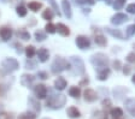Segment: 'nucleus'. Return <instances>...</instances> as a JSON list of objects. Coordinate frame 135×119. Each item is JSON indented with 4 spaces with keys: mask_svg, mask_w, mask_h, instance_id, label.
Here are the masks:
<instances>
[{
    "mask_svg": "<svg viewBox=\"0 0 135 119\" xmlns=\"http://www.w3.org/2000/svg\"><path fill=\"white\" fill-rule=\"evenodd\" d=\"M83 97L87 102H94L98 99V94H97L95 90H93V89H90V88H87L83 91Z\"/></svg>",
    "mask_w": 135,
    "mask_h": 119,
    "instance_id": "14",
    "label": "nucleus"
},
{
    "mask_svg": "<svg viewBox=\"0 0 135 119\" xmlns=\"http://www.w3.org/2000/svg\"><path fill=\"white\" fill-rule=\"evenodd\" d=\"M88 83H89V79L87 78V77H84L83 79H82L81 81V83H80V85H83V84H88Z\"/></svg>",
    "mask_w": 135,
    "mask_h": 119,
    "instance_id": "43",
    "label": "nucleus"
},
{
    "mask_svg": "<svg viewBox=\"0 0 135 119\" xmlns=\"http://www.w3.org/2000/svg\"><path fill=\"white\" fill-rule=\"evenodd\" d=\"M34 81H35V76H33V75L23 74L22 76H21V84H22L23 87H28V88L31 87Z\"/></svg>",
    "mask_w": 135,
    "mask_h": 119,
    "instance_id": "13",
    "label": "nucleus"
},
{
    "mask_svg": "<svg viewBox=\"0 0 135 119\" xmlns=\"http://www.w3.org/2000/svg\"><path fill=\"white\" fill-rule=\"evenodd\" d=\"M35 118H36V114L33 113V112H25L20 117V119H35Z\"/></svg>",
    "mask_w": 135,
    "mask_h": 119,
    "instance_id": "34",
    "label": "nucleus"
},
{
    "mask_svg": "<svg viewBox=\"0 0 135 119\" xmlns=\"http://www.w3.org/2000/svg\"><path fill=\"white\" fill-rule=\"evenodd\" d=\"M28 9L33 12H39L40 10L42 9V3H40V1H35V0L29 1L28 3Z\"/></svg>",
    "mask_w": 135,
    "mask_h": 119,
    "instance_id": "22",
    "label": "nucleus"
},
{
    "mask_svg": "<svg viewBox=\"0 0 135 119\" xmlns=\"http://www.w3.org/2000/svg\"><path fill=\"white\" fill-rule=\"evenodd\" d=\"M68 93H69V95H70L71 97H74V99H79V97L81 96V89H80V87H77V85L70 87Z\"/></svg>",
    "mask_w": 135,
    "mask_h": 119,
    "instance_id": "23",
    "label": "nucleus"
},
{
    "mask_svg": "<svg viewBox=\"0 0 135 119\" xmlns=\"http://www.w3.org/2000/svg\"><path fill=\"white\" fill-rule=\"evenodd\" d=\"M94 42H95L98 46H100V47H105V46L107 45V40L104 35L98 34L94 36Z\"/></svg>",
    "mask_w": 135,
    "mask_h": 119,
    "instance_id": "24",
    "label": "nucleus"
},
{
    "mask_svg": "<svg viewBox=\"0 0 135 119\" xmlns=\"http://www.w3.org/2000/svg\"><path fill=\"white\" fill-rule=\"evenodd\" d=\"M134 35H135V23L128 25L126 29V37H132Z\"/></svg>",
    "mask_w": 135,
    "mask_h": 119,
    "instance_id": "32",
    "label": "nucleus"
},
{
    "mask_svg": "<svg viewBox=\"0 0 135 119\" xmlns=\"http://www.w3.org/2000/svg\"><path fill=\"white\" fill-rule=\"evenodd\" d=\"M36 55H37V60L40 63H46L50 58V51L46 47H41L36 51Z\"/></svg>",
    "mask_w": 135,
    "mask_h": 119,
    "instance_id": "10",
    "label": "nucleus"
},
{
    "mask_svg": "<svg viewBox=\"0 0 135 119\" xmlns=\"http://www.w3.org/2000/svg\"><path fill=\"white\" fill-rule=\"evenodd\" d=\"M24 53L27 55V58H34L36 55V49H35L34 46H28V47L24 48Z\"/></svg>",
    "mask_w": 135,
    "mask_h": 119,
    "instance_id": "27",
    "label": "nucleus"
},
{
    "mask_svg": "<svg viewBox=\"0 0 135 119\" xmlns=\"http://www.w3.org/2000/svg\"><path fill=\"white\" fill-rule=\"evenodd\" d=\"M112 68L115 69L116 71H119V70H122V68H123V65H122V63H121V60H118V59H115L112 63Z\"/></svg>",
    "mask_w": 135,
    "mask_h": 119,
    "instance_id": "35",
    "label": "nucleus"
},
{
    "mask_svg": "<svg viewBox=\"0 0 135 119\" xmlns=\"http://www.w3.org/2000/svg\"><path fill=\"white\" fill-rule=\"evenodd\" d=\"M90 63H92V65L94 66L95 71H99V70H101V69L109 68L110 59L105 53L98 52V53H94L92 57H90Z\"/></svg>",
    "mask_w": 135,
    "mask_h": 119,
    "instance_id": "1",
    "label": "nucleus"
},
{
    "mask_svg": "<svg viewBox=\"0 0 135 119\" xmlns=\"http://www.w3.org/2000/svg\"><path fill=\"white\" fill-rule=\"evenodd\" d=\"M126 60L129 63V64H134L135 63V52H130V53L127 54Z\"/></svg>",
    "mask_w": 135,
    "mask_h": 119,
    "instance_id": "36",
    "label": "nucleus"
},
{
    "mask_svg": "<svg viewBox=\"0 0 135 119\" xmlns=\"http://www.w3.org/2000/svg\"><path fill=\"white\" fill-rule=\"evenodd\" d=\"M56 27H57V31H58L59 35H62L64 37L70 35V29H69L68 25H65L64 23H58V24H56Z\"/></svg>",
    "mask_w": 135,
    "mask_h": 119,
    "instance_id": "17",
    "label": "nucleus"
},
{
    "mask_svg": "<svg viewBox=\"0 0 135 119\" xmlns=\"http://www.w3.org/2000/svg\"><path fill=\"white\" fill-rule=\"evenodd\" d=\"M75 43L80 49H88L90 47V40L86 35H79L75 40Z\"/></svg>",
    "mask_w": 135,
    "mask_h": 119,
    "instance_id": "6",
    "label": "nucleus"
},
{
    "mask_svg": "<svg viewBox=\"0 0 135 119\" xmlns=\"http://www.w3.org/2000/svg\"><path fill=\"white\" fill-rule=\"evenodd\" d=\"M105 30L109 33L111 36H113V37H116V39H118V40H126L124 39V35H123V33H122L119 29H113V28H106Z\"/></svg>",
    "mask_w": 135,
    "mask_h": 119,
    "instance_id": "19",
    "label": "nucleus"
},
{
    "mask_svg": "<svg viewBox=\"0 0 135 119\" xmlns=\"http://www.w3.org/2000/svg\"><path fill=\"white\" fill-rule=\"evenodd\" d=\"M45 31H46V33H48V34H54V33H57L56 24L48 22L47 24H46V27H45Z\"/></svg>",
    "mask_w": 135,
    "mask_h": 119,
    "instance_id": "31",
    "label": "nucleus"
},
{
    "mask_svg": "<svg viewBox=\"0 0 135 119\" xmlns=\"http://www.w3.org/2000/svg\"><path fill=\"white\" fill-rule=\"evenodd\" d=\"M42 19H45V20H47V22H51V20L53 19V17H54V13H53V11L51 9H46V10H44L42 11Z\"/></svg>",
    "mask_w": 135,
    "mask_h": 119,
    "instance_id": "25",
    "label": "nucleus"
},
{
    "mask_svg": "<svg viewBox=\"0 0 135 119\" xmlns=\"http://www.w3.org/2000/svg\"><path fill=\"white\" fill-rule=\"evenodd\" d=\"M34 37H35V40H36L37 42H42V41H45V40L47 39V33H46L45 30L37 29V30H35V33H34Z\"/></svg>",
    "mask_w": 135,
    "mask_h": 119,
    "instance_id": "21",
    "label": "nucleus"
},
{
    "mask_svg": "<svg viewBox=\"0 0 135 119\" xmlns=\"http://www.w3.org/2000/svg\"><path fill=\"white\" fill-rule=\"evenodd\" d=\"M28 104H29V106H30L31 111H33V113H35V114L40 113L41 105H40L39 99H37L36 96H35V97H29V99H28Z\"/></svg>",
    "mask_w": 135,
    "mask_h": 119,
    "instance_id": "12",
    "label": "nucleus"
},
{
    "mask_svg": "<svg viewBox=\"0 0 135 119\" xmlns=\"http://www.w3.org/2000/svg\"><path fill=\"white\" fill-rule=\"evenodd\" d=\"M42 119H51V118H42Z\"/></svg>",
    "mask_w": 135,
    "mask_h": 119,
    "instance_id": "46",
    "label": "nucleus"
},
{
    "mask_svg": "<svg viewBox=\"0 0 135 119\" xmlns=\"http://www.w3.org/2000/svg\"><path fill=\"white\" fill-rule=\"evenodd\" d=\"M17 35H18V37H20L21 40H23V41H28V40H30V33H29L28 30H25V29L18 30Z\"/></svg>",
    "mask_w": 135,
    "mask_h": 119,
    "instance_id": "28",
    "label": "nucleus"
},
{
    "mask_svg": "<svg viewBox=\"0 0 135 119\" xmlns=\"http://www.w3.org/2000/svg\"><path fill=\"white\" fill-rule=\"evenodd\" d=\"M62 11L65 14V17H68L69 19L73 18V7L69 0H62Z\"/></svg>",
    "mask_w": 135,
    "mask_h": 119,
    "instance_id": "9",
    "label": "nucleus"
},
{
    "mask_svg": "<svg viewBox=\"0 0 135 119\" xmlns=\"http://www.w3.org/2000/svg\"><path fill=\"white\" fill-rule=\"evenodd\" d=\"M66 85H68L66 79H65L64 77H62V76L57 77V79L54 81V88H56L57 90H59V91L64 90V89L66 88Z\"/></svg>",
    "mask_w": 135,
    "mask_h": 119,
    "instance_id": "15",
    "label": "nucleus"
},
{
    "mask_svg": "<svg viewBox=\"0 0 135 119\" xmlns=\"http://www.w3.org/2000/svg\"><path fill=\"white\" fill-rule=\"evenodd\" d=\"M104 1L107 4V5H112V3H113V0H104Z\"/></svg>",
    "mask_w": 135,
    "mask_h": 119,
    "instance_id": "44",
    "label": "nucleus"
},
{
    "mask_svg": "<svg viewBox=\"0 0 135 119\" xmlns=\"http://www.w3.org/2000/svg\"><path fill=\"white\" fill-rule=\"evenodd\" d=\"M12 35H13V31L10 27L4 25L0 28V37H1L3 41H8L12 37Z\"/></svg>",
    "mask_w": 135,
    "mask_h": 119,
    "instance_id": "11",
    "label": "nucleus"
},
{
    "mask_svg": "<svg viewBox=\"0 0 135 119\" xmlns=\"http://www.w3.org/2000/svg\"><path fill=\"white\" fill-rule=\"evenodd\" d=\"M37 77L41 79H47L48 78V74L46 72V71H39L37 72Z\"/></svg>",
    "mask_w": 135,
    "mask_h": 119,
    "instance_id": "40",
    "label": "nucleus"
},
{
    "mask_svg": "<svg viewBox=\"0 0 135 119\" xmlns=\"http://www.w3.org/2000/svg\"><path fill=\"white\" fill-rule=\"evenodd\" d=\"M76 3L80 4V5H94L95 4V0H76Z\"/></svg>",
    "mask_w": 135,
    "mask_h": 119,
    "instance_id": "37",
    "label": "nucleus"
},
{
    "mask_svg": "<svg viewBox=\"0 0 135 119\" xmlns=\"http://www.w3.org/2000/svg\"><path fill=\"white\" fill-rule=\"evenodd\" d=\"M110 114L113 117V118H121L122 116H123V111L121 110L119 107H115V108H112V110L110 111Z\"/></svg>",
    "mask_w": 135,
    "mask_h": 119,
    "instance_id": "30",
    "label": "nucleus"
},
{
    "mask_svg": "<svg viewBox=\"0 0 135 119\" xmlns=\"http://www.w3.org/2000/svg\"><path fill=\"white\" fill-rule=\"evenodd\" d=\"M124 106H126V110L129 112L130 114L135 116V97H129L124 101Z\"/></svg>",
    "mask_w": 135,
    "mask_h": 119,
    "instance_id": "16",
    "label": "nucleus"
},
{
    "mask_svg": "<svg viewBox=\"0 0 135 119\" xmlns=\"http://www.w3.org/2000/svg\"><path fill=\"white\" fill-rule=\"evenodd\" d=\"M127 12L130 14H135V3H130L129 5H127Z\"/></svg>",
    "mask_w": 135,
    "mask_h": 119,
    "instance_id": "38",
    "label": "nucleus"
},
{
    "mask_svg": "<svg viewBox=\"0 0 135 119\" xmlns=\"http://www.w3.org/2000/svg\"><path fill=\"white\" fill-rule=\"evenodd\" d=\"M70 69H71L70 61H68L65 58L58 57V55L54 58L52 64H51V71H52V74H54V75L62 74L63 71L70 70Z\"/></svg>",
    "mask_w": 135,
    "mask_h": 119,
    "instance_id": "2",
    "label": "nucleus"
},
{
    "mask_svg": "<svg viewBox=\"0 0 135 119\" xmlns=\"http://www.w3.org/2000/svg\"><path fill=\"white\" fill-rule=\"evenodd\" d=\"M90 119H107V118H106V116H105V114H103L101 112H95Z\"/></svg>",
    "mask_w": 135,
    "mask_h": 119,
    "instance_id": "39",
    "label": "nucleus"
},
{
    "mask_svg": "<svg viewBox=\"0 0 135 119\" xmlns=\"http://www.w3.org/2000/svg\"><path fill=\"white\" fill-rule=\"evenodd\" d=\"M1 66H3V70L5 74H12V72H15V71L20 69V63H18V60L16 58L8 57L3 60Z\"/></svg>",
    "mask_w": 135,
    "mask_h": 119,
    "instance_id": "4",
    "label": "nucleus"
},
{
    "mask_svg": "<svg viewBox=\"0 0 135 119\" xmlns=\"http://www.w3.org/2000/svg\"><path fill=\"white\" fill-rule=\"evenodd\" d=\"M117 119H119V118H117Z\"/></svg>",
    "mask_w": 135,
    "mask_h": 119,
    "instance_id": "47",
    "label": "nucleus"
},
{
    "mask_svg": "<svg viewBox=\"0 0 135 119\" xmlns=\"http://www.w3.org/2000/svg\"><path fill=\"white\" fill-rule=\"evenodd\" d=\"M132 82H133V83H134V84H135V75H134V76L132 77Z\"/></svg>",
    "mask_w": 135,
    "mask_h": 119,
    "instance_id": "45",
    "label": "nucleus"
},
{
    "mask_svg": "<svg viewBox=\"0 0 135 119\" xmlns=\"http://www.w3.org/2000/svg\"><path fill=\"white\" fill-rule=\"evenodd\" d=\"M128 19L129 18H128V16L126 13H123V12H116L112 17H111V24H113V25H121V24H124Z\"/></svg>",
    "mask_w": 135,
    "mask_h": 119,
    "instance_id": "7",
    "label": "nucleus"
},
{
    "mask_svg": "<svg viewBox=\"0 0 135 119\" xmlns=\"http://www.w3.org/2000/svg\"><path fill=\"white\" fill-rule=\"evenodd\" d=\"M47 93H48L47 87H46L45 84H42V83L36 84L34 87V94H35V96H36L37 99H45V97L47 96Z\"/></svg>",
    "mask_w": 135,
    "mask_h": 119,
    "instance_id": "8",
    "label": "nucleus"
},
{
    "mask_svg": "<svg viewBox=\"0 0 135 119\" xmlns=\"http://www.w3.org/2000/svg\"><path fill=\"white\" fill-rule=\"evenodd\" d=\"M16 13L20 16V17H25L27 16V13H28V7H25L24 5H18L16 7Z\"/></svg>",
    "mask_w": 135,
    "mask_h": 119,
    "instance_id": "26",
    "label": "nucleus"
},
{
    "mask_svg": "<svg viewBox=\"0 0 135 119\" xmlns=\"http://www.w3.org/2000/svg\"><path fill=\"white\" fill-rule=\"evenodd\" d=\"M122 71H123L124 75H129L130 71H132V68H130L129 65H124L123 68H122Z\"/></svg>",
    "mask_w": 135,
    "mask_h": 119,
    "instance_id": "42",
    "label": "nucleus"
},
{
    "mask_svg": "<svg viewBox=\"0 0 135 119\" xmlns=\"http://www.w3.org/2000/svg\"><path fill=\"white\" fill-rule=\"evenodd\" d=\"M70 64H71V68H74V70H75V72L77 75H83L84 72H86V68H84V63L83 60H82L81 57H76V55H74V57L70 58Z\"/></svg>",
    "mask_w": 135,
    "mask_h": 119,
    "instance_id": "5",
    "label": "nucleus"
},
{
    "mask_svg": "<svg viewBox=\"0 0 135 119\" xmlns=\"http://www.w3.org/2000/svg\"><path fill=\"white\" fill-rule=\"evenodd\" d=\"M65 104H66V96L63 95V94H53L46 101L47 107L53 108V110L62 108L63 106H65Z\"/></svg>",
    "mask_w": 135,
    "mask_h": 119,
    "instance_id": "3",
    "label": "nucleus"
},
{
    "mask_svg": "<svg viewBox=\"0 0 135 119\" xmlns=\"http://www.w3.org/2000/svg\"><path fill=\"white\" fill-rule=\"evenodd\" d=\"M37 66V63L35 60H33V58H27V61H25V69H35Z\"/></svg>",
    "mask_w": 135,
    "mask_h": 119,
    "instance_id": "33",
    "label": "nucleus"
},
{
    "mask_svg": "<svg viewBox=\"0 0 135 119\" xmlns=\"http://www.w3.org/2000/svg\"><path fill=\"white\" fill-rule=\"evenodd\" d=\"M51 3V5H52V7H53V10L57 12L58 14H60V12H59V10H58V5H57V3H56V0H48Z\"/></svg>",
    "mask_w": 135,
    "mask_h": 119,
    "instance_id": "41",
    "label": "nucleus"
},
{
    "mask_svg": "<svg viewBox=\"0 0 135 119\" xmlns=\"http://www.w3.org/2000/svg\"><path fill=\"white\" fill-rule=\"evenodd\" d=\"M66 114H68V117L71 119H76V118H80V117H81L80 111L77 110V107H75V106H70V107L68 108Z\"/></svg>",
    "mask_w": 135,
    "mask_h": 119,
    "instance_id": "20",
    "label": "nucleus"
},
{
    "mask_svg": "<svg viewBox=\"0 0 135 119\" xmlns=\"http://www.w3.org/2000/svg\"><path fill=\"white\" fill-rule=\"evenodd\" d=\"M126 1L127 0H113L112 7L115 10H117V11H119V10H122L126 6Z\"/></svg>",
    "mask_w": 135,
    "mask_h": 119,
    "instance_id": "29",
    "label": "nucleus"
},
{
    "mask_svg": "<svg viewBox=\"0 0 135 119\" xmlns=\"http://www.w3.org/2000/svg\"><path fill=\"white\" fill-rule=\"evenodd\" d=\"M110 74H111V70H110L109 68L101 69V70L97 71V78H98L99 81H106V79L109 78Z\"/></svg>",
    "mask_w": 135,
    "mask_h": 119,
    "instance_id": "18",
    "label": "nucleus"
}]
</instances>
